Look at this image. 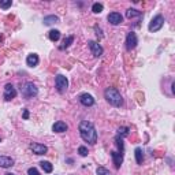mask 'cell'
I'll return each mask as SVG.
<instances>
[{
  "mask_svg": "<svg viewBox=\"0 0 175 175\" xmlns=\"http://www.w3.org/2000/svg\"><path fill=\"white\" fill-rule=\"evenodd\" d=\"M59 22V18L56 15H48L44 18V25L49 26V25H54V23H58Z\"/></svg>",
  "mask_w": 175,
  "mask_h": 175,
  "instance_id": "obj_16",
  "label": "cell"
},
{
  "mask_svg": "<svg viewBox=\"0 0 175 175\" xmlns=\"http://www.w3.org/2000/svg\"><path fill=\"white\" fill-rule=\"evenodd\" d=\"M40 164H41V168L44 170V173L51 174V173H52V170H54V167H52V164H51L49 162H41Z\"/></svg>",
  "mask_w": 175,
  "mask_h": 175,
  "instance_id": "obj_19",
  "label": "cell"
},
{
  "mask_svg": "<svg viewBox=\"0 0 175 175\" xmlns=\"http://www.w3.org/2000/svg\"><path fill=\"white\" fill-rule=\"evenodd\" d=\"M115 141H116V145H118V148H119V152L123 153V140H122V137H116Z\"/></svg>",
  "mask_w": 175,
  "mask_h": 175,
  "instance_id": "obj_23",
  "label": "cell"
},
{
  "mask_svg": "<svg viewBox=\"0 0 175 175\" xmlns=\"http://www.w3.org/2000/svg\"><path fill=\"white\" fill-rule=\"evenodd\" d=\"M118 131H119V134L122 133V136H127V134H129V129H127V127H122V129H119Z\"/></svg>",
  "mask_w": 175,
  "mask_h": 175,
  "instance_id": "obj_28",
  "label": "cell"
},
{
  "mask_svg": "<svg viewBox=\"0 0 175 175\" xmlns=\"http://www.w3.org/2000/svg\"><path fill=\"white\" fill-rule=\"evenodd\" d=\"M73 41H74V36H69L67 39H65V41H63V45L59 47V49H66L70 47V44H71Z\"/></svg>",
  "mask_w": 175,
  "mask_h": 175,
  "instance_id": "obj_20",
  "label": "cell"
},
{
  "mask_svg": "<svg viewBox=\"0 0 175 175\" xmlns=\"http://www.w3.org/2000/svg\"><path fill=\"white\" fill-rule=\"evenodd\" d=\"M14 166V159L8 156H0V167L3 168H10Z\"/></svg>",
  "mask_w": 175,
  "mask_h": 175,
  "instance_id": "obj_13",
  "label": "cell"
},
{
  "mask_svg": "<svg viewBox=\"0 0 175 175\" xmlns=\"http://www.w3.org/2000/svg\"><path fill=\"white\" fill-rule=\"evenodd\" d=\"M30 149L33 151V153H36V155H45L47 151H48V148H47L45 145H43V144H39V142H32Z\"/></svg>",
  "mask_w": 175,
  "mask_h": 175,
  "instance_id": "obj_10",
  "label": "cell"
},
{
  "mask_svg": "<svg viewBox=\"0 0 175 175\" xmlns=\"http://www.w3.org/2000/svg\"><path fill=\"white\" fill-rule=\"evenodd\" d=\"M95 30H96V32H97V33H96V34H97V36L103 37V34H101V33H100V32H101V30H100V29H99V28H97V26H95Z\"/></svg>",
  "mask_w": 175,
  "mask_h": 175,
  "instance_id": "obj_30",
  "label": "cell"
},
{
  "mask_svg": "<svg viewBox=\"0 0 175 175\" xmlns=\"http://www.w3.org/2000/svg\"><path fill=\"white\" fill-rule=\"evenodd\" d=\"M48 37L51 41H58L60 39V32L59 30H51L48 33Z\"/></svg>",
  "mask_w": 175,
  "mask_h": 175,
  "instance_id": "obj_18",
  "label": "cell"
},
{
  "mask_svg": "<svg viewBox=\"0 0 175 175\" xmlns=\"http://www.w3.org/2000/svg\"><path fill=\"white\" fill-rule=\"evenodd\" d=\"M89 48H90V51H92L93 56L100 58L101 55H103V47H101L99 43H96V41H89Z\"/></svg>",
  "mask_w": 175,
  "mask_h": 175,
  "instance_id": "obj_8",
  "label": "cell"
},
{
  "mask_svg": "<svg viewBox=\"0 0 175 175\" xmlns=\"http://www.w3.org/2000/svg\"><path fill=\"white\" fill-rule=\"evenodd\" d=\"M0 141H2V140H0Z\"/></svg>",
  "mask_w": 175,
  "mask_h": 175,
  "instance_id": "obj_33",
  "label": "cell"
},
{
  "mask_svg": "<svg viewBox=\"0 0 175 175\" xmlns=\"http://www.w3.org/2000/svg\"><path fill=\"white\" fill-rule=\"evenodd\" d=\"M26 65L29 67H36L39 65V56L36 54H30L28 58H26Z\"/></svg>",
  "mask_w": 175,
  "mask_h": 175,
  "instance_id": "obj_15",
  "label": "cell"
},
{
  "mask_svg": "<svg viewBox=\"0 0 175 175\" xmlns=\"http://www.w3.org/2000/svg\"><path fill=\"white\" fill-rule=\"evenodd\" d=\"M55 85H56L58 92L65 93L67 90V88H69V81H67V78L65 75L59 74V75H56V78H55Z\"/></svg>",
  "mask_w": 175,
  "mask_h": 175,
  "instance_id": "obj_4",
  "label": "cell"
},
{
  "mask_svg": "<svg viewBox=\"0 0 175 175\" xmlns=\"http://www.w3.org/2000/svg\"><path fill=\"white\" fill-rule=\"evenodd\" d=\"M0 41H2V36H0Z\"/></svg>",
  "mask_w": 175,
  "mask_h": 175,
  "instance_id": "obj_32",
  "label": "cell"
},
{
  "mask_svg": "<svg viewBox=\"0 0 175 175\" xmlns=\"http://www.w3.org/2000/svg\"><path fill=\"white\" fill-rule=\"evenodd\" d=\"M163 25H164V18H163V15H156L155 18L151 21V23H149V32H159L160 29L163 28Z\"/></svg>",
  "mask_w": 175,
  "mask_h": 175,
  "instance_id": "obj_5",
  "label": "cell"
},
{
  "mask_svg": "<svg viewBox=\"0 0 175 175\" xmlns=\"http://www.w3.org/2000/svg\"><path fill=\"white\" fill-rule=\"evenodd\" d=\"M108 22L111 23V25H114V26H116V25H119V23H122L123 22V17L119 13H111L108 14Z\"/></svg>",
  "mask_w": 175,
  "mask_h": 175,
  "instance_id": "obj_11",
  "label": "cell"
},
{
  "mask_svg": "<svg viewBox=\"0 0 175 175\" xmlns=\"http://www.w3.org/2000/svg\"><path fill=\"white\" fill-rule=\"evenodd\" d=\"M78 130H80L81 138L84 140L85 142H89V144H96L97 142V131H96L93 123L88 121H82L78 126Z\"/></svg>",
  "mask_w": 175,
  "mask_h": 175,
  "instance_id": "obj_1",
  "label": "cell"
},
{
  "mask_svg": "<svg viewBox=\"0 0 175 175\" xmlns=\"http://www.w3.org/2000/svg\"><path fill=\"white\" fill-rule=\"evenodd\" d=\"M142 15V13L141 11H138V10H134V8H129V10L126 11V17L129 19L131 18H136V17H141Z\"/></svg>",
  "mask_w": 175,
  "mask_h": 175,
  "instance_id": "obj_17",
  "label": "cell"
},
{
  "mask_svg": "<svg viewBox=\"0 0 175 175\" xmlns=\"http://www.w3.org/2000/svg\"><path fill=\"white\" fill-rule=\"evenodd\" d=\"M15 96H17L15 88L11 85V84H7V85L4 86V95H3L4 100H6V101H10V100H13V99L15 97Z\"/></svg>",
  "mask_w": 175,
  "mask_h": 175,
  "instance_id": "obj_6",
  "label": "cell"
},
{
  "mask_svg": "<svg viewBox=\"0 0 175 175\" xmlns=\"http://www.w3.org/2000/svg\"><path fill=\"white\" fill-rule=\"evenodd\" d=\"M97 175H111V173L106 167H97Z\"/></svg>",
  "mask_w": 175,
  "mask_h": 175,
  "instance_id": "obj_25",
  "label": "cell"
},
{
  "mask_svg": "<svg viewBox=\"0 0 175 175\" xmlns=\"http://www.w3.org/2000/svg\"><path fill=\"white\" fill-rule=\"evenodd\" d=\"M28 118H29V111L23 110V119H28Z\"/></svg>",
  "mask_w": 175,
  "mask_h": 175,
  "instance_id": "obj_29",
  "label": "cell"
},
{
  "mask_svg": "<svg viewBox=\"0 0 175 175\" xmlns=\"http://www.w3.org/2000/svg\"><path fill=\"white\" fill-rule=\"evenodd\" d=\"M134 153H136V160L138 164H142V160H144V156H142V151L141 148H137L136 151H134Z\"/></svg>",
  "mask_w": 175,
  "mask_h": 175,
  "instance_id": "obj_21",
  "label": "cell"
},
{
  "mask_svg": "<svg viewBox=\"0 0 175 175\" xmlns=\"http://www.w3.org/2000/svg\"><path fill=\"white\" fill-rule=\"evenodd\" d=\"M37 93H39V90H37V88L33 82H26L22 88V95L25 96L26 99L34 97V96H37Z\"/></svg>",
  "mask_w": 175,
  "mask_h": 175,
  "instance_id": "obj_3",
  "label": "cell"
},
{
  "mask_svg": "<svg viewBox=\"0 0 175 175\" xmlns=\"http://www.w3.org/2000/svg\"><path fill=\"white\" fill-rule=\"evenodd\" d=\"M111 156H112V160H114L115 167L119 168L122 166V163H123V153L116 152V151H112V152H111Z\"/></svg>",
  "mask_w": 175,
  "mask_h": 175,
  "instance_id": "obj_12",
  "label": "cell"
},
{
  "mask_svg": "<svg viewBox=\"0 0 175 175\" xmlns=\"http://www.w3.org/2000/svg\"><path fill=\"white\" fill-rule=\"evenodd\" d=\"M137 44H138V40H137L136 33L130 32V33L127 34V37H126V48L129 49V51H131V49H134L137 47Z\"/></svg>",
  "mask_w": 175,
  "mask_h": 175,
  "instance_id": "obj_7",
  "label": "cell"
},
{
  "mask_svg": "<svg viewBox=\"0 0 175 175\" xmlns=\"http://www.w3.org/2000/svg\"><path fill=\"white\" fill-rule=\"evenodd\" d=\"M67 129H69V126H67L65 122H62V121L56 122V123L52 126V130H54L55 133H65Z\"/></svg>",
  "mask_w": 175,
  "mask_h": 175,
  "instance_id": "obj_14",
  "label": "cell"
},
{
  "mask_svg": "<svg viewBox=\"0 0 175 175\" xmlns=\"http://www.w3.org/2000/svg\"><path fill=\"white\" fill-rule=\"evenodd\" d=\"M6 175H14V174H6Z\"/></svg>",
  "mask_w": 175,
  "mask_h": 175,
  "instance_id": "obj_31",
  "label": "cell"
},
{
  "mask_svg": "<svg viewBox=\"0 0 175 175\" xmlns=\"http://www.w3.org/2000/svg\"><path fill=\"white\" fill-rule=\"evenodd\" d=\"M78 153H80L81 156L85 157V156H88V153H89V152H88V148L86 147H80V148H78Z\"/></svg>",
  "mask_w": 175,
  "mask_h": 175,
  "instance_id": "obj_26",
  "label": "cell"
},
{
  "mask_svg": "<svg viewBox=\"0 0 175 175\" xmlns=\"http://www.w3.org/2000/svg\"><path fill=\"white\" fill-rule=\"evenodd\" d=\"M80 103L85 107H92L93 104H95V99H93V96L89 95V93H82V95L80 96Z\"/></svg>",
  "mask_w": 175,
  "mask_h": 175,
  "instance_id": "obj_9",
  "label": "cell"
},
{
  "mask_svg": "<svg viewBox=\"0 0 175 175\" xmlns=\"http://www.w3.org/2000/svg\"><path fill=\"white\" fill-rule=\"evenodd\" d=\"M11 4H13V2L11 0H0V7L2 8H8V7H11Z\"/></svg>",
  "mask_w": 175,
  "mask_h": 175,
  "instance_id": "obj_24",
  "label": "cell"
},
{
  "mask_svg": "<svg viewBox=\"0 0 175 175\" xmlns=\"http://www.w3.org/2000/svg\"><path fill=\"white\" fill-rule=\"evenodd\" d=\"M28 175H40V173L37 171V168L32 167V168H29L28 170Z\"/></svg>",
  "mask_w": 175,
  "mask_h": 175,
  "instance_id": "obj_27",
  "label": "cell"
},
{
  "mask_svg": "<svg viewBox=\"0 0 175 175\" xmlns=\"http://www.w3.org/2000/svg\"><path fill=\"white\" fill-rule=\"evenodd\" d=\"M92 11L95 14H100L101 11H103V4H100V3H95V4L92 6Z\"/></svg>",
  "mask_w": 175,
  "mask_h": 175,
  "instance_id": "obj_22",
  "label": "cell"
},
{
  "mask_svg": "<svg viewBox=\"0 0 175 175\" xmlns=\"http://www.w3.org/2000/svg\"><path fill=\"white\" fill-rule=\"evenodd\" d=\"M104 97L114 107H121L123 104V99H122L119 90L115 89V88H107L106 92H104Z\"/></svg>",
  "mask_w": 175,
  "mask_h": 175,
  "instance_id": "obj_2",
  "label": "cell"
}]
</instances>
